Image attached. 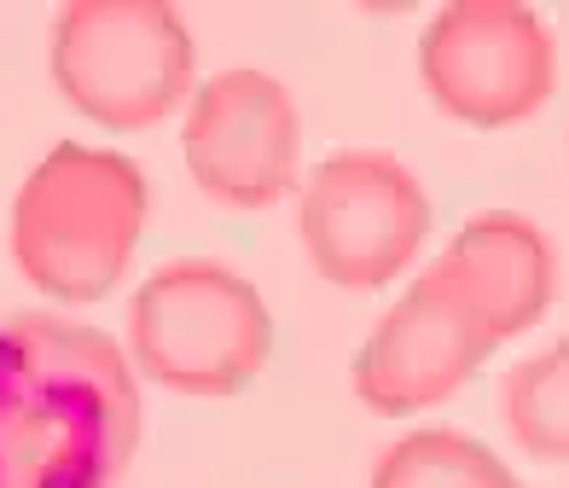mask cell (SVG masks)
<instances>
[{
	"mask_svg": "<svg viewBox=\"0 0 569 488\" xmlns=\"http://www.w3.org/2000/svg\"><path fill=\"white\" fill-rule=\"evenodd\" d=\"M134 448L140 378L111 331L0 315V488H117Z\"/></svg>",
	"mask_w": 569,
	"mask_h": 488,
	"instance_id": "obj_1",
	"label": "cell"
},
{
	"mask_svg": "<svg viewBox=\"0 0 569 488\" xmlns=\"http://www.w3.org/2000/svg\"><path fill=\"white\" fill-rule=\"evenodd\" d=\"M151 210L146 169L122 151L59 140L12 198V262L59 302H99L122 286Z\"/></svg>",
	"mask_w": 569,
	"mask_h": 488,
	"instance_id": "obj_2",
	"label": "cell"
},
{
	"mask_svg": "<svg viewBox=\"0 0 569 488\" xmlns=\"http://www.w3.org/2000/svg\"><path fill=\"white\" fill-rule=\"evenodd\" d=\"M273 315L262 291L216 256H174L128 302V361L174 396L221 401L262 378Z\"/></svg>",
	"mask_w": 569,
	"mask_h": 488,
	"instance_id": "obj_3",
	"label": "cell"
},
{
	"mask_svg": "<svg viewBox=\"0 0 569 488\" xmlns=\"http://www.w3.org/2000/svg\"><path fill=\"white\" fill-rule=\"evenodd\" d=\"M53 88L99 128L134 135L192 99L198 47L163 0H70L47 36Z\"/></svg>",
	"mask_w": 569,
	"mask_h": 488,
	"instance_id": "obj_4",
	"label": "cell"
},
{
	"mask_svg": "<svg viewBox=\"0 0 569 488\" xmlns=\"http://www.w3.org/2000/svg\"><path fill=\"white\" fill-rule=\"evenodd\" d=\"M297 227L315 273L338 291H383L430 239V198L401 158L372 146L331 151L297 192Z\"/></svg>",
	"mask_w": 569,
	"mask_h": 488,
	"instance_id": "obj_5",
	"label": "cell"
},
{
	"mask_svg": "<svg viewBox=\"0 0 569 488\" xmlns=\"http://www.w3.org/2000/svg\"><path fill=\"white\" fill-rule=\"evenodd\" d=\"M419 82L453 122H529L558 88V36L517 0H453L419 36Z\"/></svg>",
	"mask_w": 569,
	"mask_h": 488,
	"instance_id": "obj_6",
	"label": "cell"
},
{
	"mask_svg": "<svg viewBox=\"0 0 569 488\" xmlns=\"http://www.w3.org/2000/svg\"><path fill=\"white\" fill-rule=\"evenodd\" d=\"M187 175L221 210H268L297 187L302 111L268 70H221L187 99Z\"/></svg>",
	"mask_w": 569,
	"mask_h": 488,
	"instance_id": "obj_7",
	"label": "cell"
},
{
	"mask_svg": "<svg viewBox=\"0 0 569 488\" xmlns=\"http://www.w3.org/2000/svg\"><path fill=\"white\" fill-rule=\"evenodd\" d=\"M495 343L482 338V326L419 273L412 286L383 308L367 343L355 349V396L383 419H412L425 407L453 401L465 384L482 372Z\"/></svg>",
	"mask_w": 569,
	"mask_h": 488,
	"instance_id": "obj_8",
	"label": "cell"
},
{
	"mask_svg": "<svg viewBox=\"0 0 569 488\" xmlns=\"http://www.w3.org/2000/svg\"><path fill=\"white\" fill-rule=\"evenodd\" d=\"M430 279L442 286L465 315L482 326L488 343H511L558 297V250L529 216L517 210H482L459 227L430 262Z\"/></svg>",
	"mask_w": 569,
	"mask_h": 488,
	"instance_id": "obj_9",
	"label": "cell"
},
{
	"mask_svg": "<svg viewBox=\"0 0 569 488\" xmlns=\"http://www.w3.org/2000/svg\"><path fill=\"white\" fill-rule=\"evenodd\" d=\"M367 488H523L506 459L453 425H419L372 459Z\"/></svg>",
	"mask_w": 569,
	"mask_h": 488,
	"instance_id": "obj_10",
	"label": "cell"
},
{
	"mask_svg": "<svg viewBox=\"0 0 569 488\" xmlns=\"http://www.w3.org/2000/svg\"><path fill=\"white\" fill-rule=\"evenodd\" d=\"M500 419L529 459L569 466V338L547 343L500 378Z\"/></svg>",
	"mask_w": 569,
	"mask_h": 488,
	"instance_id": "obj_11",
	"label": "cell"
}]
</instances>
